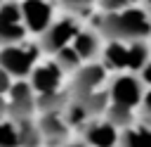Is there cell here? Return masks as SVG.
Returning <instances> with one entry per match:
<instances>
[{"mask_svg": "<svg viewBox=\"0 0 151 147\" xmlns=\"http://www.w3.org/2000/svg\"><path fill=\"white\" fill-rule=\"evenodd\" d=\"M12 85H14V83H12V78L0 69V95H2V97H7V95H9V90H12Z\"/></svg>", "mask_w": 151, "mask_h": 147, "instance_id": "603a6c76", "label": "cell"}, {"mask_svg": "<svg viewBox=\"0 0 151 147\" xmlns=\"http://www.w3.org/2000/svg\"><path fill=\"white\" fill-rule=\"evenodd\" d=\"M104 81H106V66H104L101 62L83 64V66L71 76L68 95H71V100H85V97L94 95Z\"/></svg>", "mask_w": 151, "mask_h": 147, "instance_id": "277c9868", "label": "cell"}, {"mask_svg": "<svg viewBox=\"0 0 151 147\" xmlns=\"http://www.w3.org/2000/svg\"><path fill=\"white\" fill-rule=\"evenodd\" d=\"M144 9H146V12H149V17H151V2H146V5H144Z\"/></svg>", "mask_w": 151, "mask_h": 147, "instance_id": "484cf974", "label": "cell"}, {"mask_svg": "<svg viewBox=\"0 0 151 147\" xmlns=\"http://www.w3.org/2000/svg\"><path fill=\"white\" fill-rule=\"evenodd\" d=\"M97 33L101 38H106L109 43H137L151 36V17L144 7L132 5L123 12L116 14H97L94 19Z\"/></svg>", "mask_w": 151, "mask_h": 147, "instance_id": "6da1fadb", "label": "cell"}, {"mask_svg": "<svg viewBox=\"0 0 151 147\" xmlns=\"http://www.w3.org/2000/svg\"><path fill=\"white\" fill-rule=\"evenodd\" d=\"M118 147H151V128L144 123H134L132 128L120 133Z\"/></svg>", "mask_w": 151, "mask_h": 147, "instance_id": "5bb4252c", "label": "cell"}, {"mask_svg": "<svg viewBox=\"0 0 151 147\" xmlns=\"http://www.w3.org/2000/svg\"><path fill=\"white\" fill-rule=\"evenodd\" d=\"M142 83L151 85V62H149V64H146V69L142 71Z\"/></svg>", "mask_w": 151, "mask_h": 147, "instance_id": "cb8c5ba5", "label": "cell"}, {"mask_svg": "<svg viewBox=\"0 0 151 147\" xmlns=\"http://www.w3.org/2000/svg\"><path fill=\"white\" fill-rule=\"evenodd\" d=\"M40 55V45H12V47H2L0 50V69L17 81H24L26 76L31 78L35 62Z\"/></svg>", "mask_w": 151, "mask_h": 147, "instance_id": "7a4b0ae2", "label": "cell"}, {"mask_svg": "<svg viewBox=\"0 0 151 147\" xmlns=\"http://www.w3.org/2000/svg\"><path fill=\"white\" fill-rule=\"evenodd\" d=\"M26 36L24 17H21V2H0V50L21 45Z\"/></svg>", "mask_w": 151, "mask_h": 147, "instance_id": "8992f818", "label": "cell"}, {"mask_svg": "<svg viewBox=\"0 0 151 147\" xmlns=\"http://www.w3.org/2000/svg\"><path fill=\"white\" fill-rule=\"evenodd\" d=\"M52 62H54V64H57L64 74H71V76H73V74H76V71L85 64V62L80 59V55L73 50V45H68V47H64L61 52H57Z\"/></svg>", "mask_w": 151, "mask_h": 147, "instance_id": "ac0fdd59", "label": "cell"}, {"mask_svg": "<svg viewBox=\"0 0 151 147\" xmlns=\"http://www.w3.org/2000/svg\"><path fill=\"white\" fill-rule=\"evenodd\" d=\"M54 2H40V0H24L21 2V17L26 31L35 33L38 38L54 24Z\"/></svg>", "mask_w": 151, "mask_h": 147, "instance_id": "ba28073f", "label": "cell"}, {"mask_svg": "<svg viewBox=\"0 0 151 147\" xmlns=\"http://www.w3.org/2000/svg\"><path fill=\"white\" fill-rule=\"evenodd\" d=\"M80 31H83V28H80V21H76V19H71V17H61V19H57V21L40 36L38 45H40L42 52H47V55L54 57V55L61 52L64 47L73 45V40H76V36H78Z\"/></svg>", "mask_w": 151, "mask_h": 147, "instance_id": "3957f363", "label": "cell"}, {"mask_svg": "<svg viewBox=\"0 0 151 147\" xmlns=\"http://www.w3.org/2000/svg\"><path fill=\"white\" fill-rule=\"evenodd\" d=\"M83 142L87 147H118L120 130L113 128L106 119H97L87 123V128L83 130Z\"/></svg>", "mask_w": 151, "mask_h": 147, "instance_id": "8fae6325", "label": "cell"}, {"mask_svg": "<svg viewBox=\"0 0 151 147\" xmlns=\"http://www.w3.org/2000/svg\"><path fill=\"white\" fill-rule=\"evenodd\" d=\"M61 78H64V71L54 62H45V64H38L33 69L28 83H31V88H33L35 95H50V92L59 90Z\"/></svg>", "mask_w": 151, "mask_h": 147, "instance_id": "30bf717a", "label": "cell"}, {"mask_svg": "<svg viewBox=\"0 0 151 147\" xmlns=\"http://www.w3.org/2000/svg\"><path fill=\"white\" fill-rule=\"evenodd\" d=\"M104 119H106L113 128H118L120 133L134 126V111H132V109H125V107H120V104H113V102H111V107L106 109V116H104Z\"/></svg>", "mask_w": 151, "mask_h": 147, "instance_id": "2e32d148", "label": "cell"}, {"mask_svg": "<svg viewBox=\"0 0 151 147\" xmlns=\"http://www.w3.org/2000/svg\"><path fill=\"white\" fill-rule=\"evenodd\" d=\"M33 114H35V92L31 83L17 81L7 95V116L9 121L21 123V121H31Z\"/></svg>", "mask_w": 151, "mask_h": 147, "instance_id": "52a82bcc", "label": "cell"}, {"mask_svg": "<svg viewBox=\"0 0 151 147\" xmlns=\"http://www.w3.org/2000/svg\"><path fill=\"white\" fill-rule=\"evenodd\" d=\"M57 7L64 9V17H71V19H76V21L92 17L94 9H97L94 2H57Z\"/></svg>", "mask_w": 151, "mask_h": 147, "instance_id": "d6986e66", "label": "cell"}, {"mask_svg": "<svg viewBox=\"0 0 151 147\" xmlns=\"http://www.w3.org/2000/svg\"><path fill=\"white\" fill-rule=\"evenodd\" d=\"M19 128V142L21 147H45V140H42V133L38 128V121H21L17 123Z\"/></svg>", "mask_w": 151, "mask_h": 147, "instance_id": "e0dca14e", "label": "cell"}, {"mask_svg": "<svg viewBox=\"0 0 151 147\" xmlns=\"http://www.w3.org/2000/svg\"><path fill=\"white\" fill-rule=\"evenodd\" d=\"M132 5L134 2H130V0H104V2H97L101 14H116V12H123V9L132 7Z\"/></svg>", "mask_w": 151, "mask_h": 147, "instance_id": "44dd1931", "label": "cell"}, {"mask_svg": "<svg viewBox=\"0 0 151 147\" xmlns=\"http://www.w3.org/2000/svg\"><path fill=\"white\" fill-rule=\"evenodd\" d=\"M73 50L80 55V59L85 64L97 62V57L104 52L101 50V36L97 33V28H83L73 40Z\"/></svg>", "mask_w": 151, "mask_h": 147, "instance_id": "7c38bea8", "label": "cell"}, {"mask_svg": "<svg viewBox=\"0 0 151 147\" xmlns=\"http://www.w3.org/2000/svg\"><path fill=\"white\" fill-rule=\"evenodd\" d=\"M101 64L111 71H125L127 69V45L125 43H106L101 52Z\"/></svg>", "mask_w": 151, "mask_h": 147, "instance_id": "4fadbf2b", "label": "cell"}, {"mask_svg": "<svg viewBox=\"0 0 151 147\" xmlns=\"http://www.w3.org/2000/svg\"><path fill=\"white\" fill-rule=\"evenodd\" d=\"M139 119H142V123H144V126H149V128H151V88L146 90V95H144V100H142Z\"/></svg>", "mask_w": 151, "mask_h": 147, "instance_id": "7402d4cb", "label": "cell"}, {"mask_svg": "<svg viewBox=\"0 0 151 147\" xmlns=\"http://www.w3.org/2000/svg\"><path fill=\"white\" fill-rule=\"evenodd\" d=\"M106 90H109L113 104H120L132 111H134V107H142V100L146 95L142 88V78H137L134 74H118Z\"/></svg>", "mask_w": 151, "mask_h": 147, "instance_id": "5b68a950", "label": "cell"}, {"mask_svg": "<svg viewBox=\"0 0 151 147\" xmlns=\"http://www.w3.org/2000/svg\"><path fill=\"white\" fill-rule=\"evenodd\" d=\"M38 128L42 133L45 147H66L68 145V123L64 114H40L38 116Z\"/></svg>", "mask_w": 151, "mask_h": 147, "instance_id": "9c48e42d", "label": "cell"}, {"mask_svg": "<svg viewBox=\"0 0 151 147\" xmlns=\"http://www.w3.org/2000/svg\"><path fill=\"white\" fill-rule=\"evenodd\" d=\"M66 147H87V145H85V142H83V140H76V142H68V145H66Z\"/></svg>", "mask_w": 151, "mask_h": 147, "instance_id": "d4e9b609", "label": "cell"}, {"mask_svg": "<svg viewBox=\"0 0 151 147\" xmlns=\"http://www.w3.org/2000/svg\"><path fill=\"white\" fill-rule=\"evenodd\" d=\"M149 62H151V47L144 40L127 45V71H144Z\"/></svg>", "mask_w": 151, "mask_h": 147, "instance_id": "9a60e30c", "label": "cell"}, {"mask_svg": "<svg viewBox=\"0 0 151 147\" xmlns=\"http://www.w3.org/2000/svg\"><path fill=\"white\" fill-rule=\"evenodd\" d=\"M0 147H21V142H19V128L9 119L0 121Z\"/></svg>", "mask_w": 151, "mask_h": 147, "instance_id": "ffe728a7", "label": "cell"}]
</instances>
